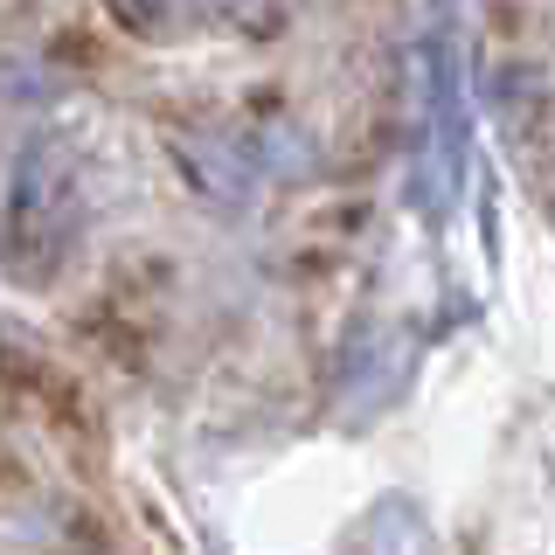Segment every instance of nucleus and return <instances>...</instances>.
I'll return each instance as SVG.
<instances>
[{
	"instance_id": "1",
	"label": "nucleus",
	"mask_w": 555,
	"mask_h": 555,
	"mask_svg": "<svg viewBox=\"0 0 555 555\" xmlns=\"http://www.w3.org/2000/svg\"><path fill=\"white\" fill-rule=\"evenodd\" d=\"M77 243H83V167L63 139H42L22 153L8 202H0V271L22 292H42L63 278Z\"/></svg>"
},
{
	"instance_id": "3",
	"label": "nucleus",
	"mask_w": 555,
	"mask_h": 555,
	"mask_svg": "<svg viewBox=\"0 0 555 555\" xmlns=\"http://www.w3.org/2000/svg\"><path fill=\"white\" fill-rule=\"evenodd\" d=\"M112 8V22L132 35V42H173L188 22H195L202 0H104Z\"/></svg>"
},
{
	"instance_id": "2",
	"label": "nucleus",
	"mask_w": 555,
	"mask_h": 555,
	"mask_svg": "<svg viewBox=\"0 0 555 555\" xmlns=\"http://www.w3.org/2000/svg\"><path fill=\"white\" fill-rule=\"evenodd\" d=\"M173 153L188 160V181L208 188V195H222V202H243L250 195V181H257V153L243 146V139L230 132H202V139H173Z\"/></svg>"
},
{
	"instance_id": "4",
	"label": "nucleus",
	"mask_w": 555,
	"mask_h": 555,
	"mask_svg": "<svg viewBox=\"0 0 555 555\" xmlns=\"http://www.w3.org/2000/svg\"><path fill=\"white\" fill-rule=\"evenodd\" d=\"M202 8L236 35H278L285 14H292V0H202Z\"/></svg>"
}]
</instances>
